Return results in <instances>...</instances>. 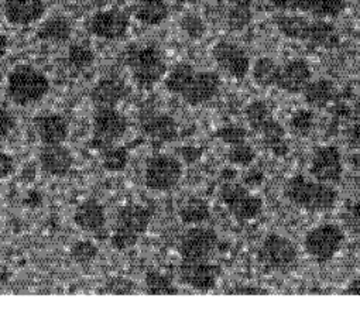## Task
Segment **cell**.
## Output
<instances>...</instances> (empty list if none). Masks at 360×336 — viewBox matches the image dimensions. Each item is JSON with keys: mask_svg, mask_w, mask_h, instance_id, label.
Here are the masks:
<instances>
[{"mask_svg": "<svg viewBox=\"0 0 360 336\" xmlns=\"http://www.w3.org/2000/svg\"><path fill=\"white\" fill-rule=\"evenodd\" d=\"M130 26L129 16L120 9L99 11L86 22V30L102 40H120L127 34Z\"/></svg>", "mask_w": 360, "mask_h": 336, "instance_id": "9", "label": "cell"}, {"mask_svg": "<svg viewBox=\"0 0 360 336\" xmlns=\"http://www.w3.org/2000/svg\"><path fill=\"white\" fill-rule=\"evenodd\" d=\"M221 88V78L214 71L195 72L193 81L188 84L181 98L191 106L202 105L211 101Z\"/></svg>", "mask_w": 360, "mask_h": 336, "instance_id": "15", "label": "cell"}, {"mask_svg": "<svg viewBox=\"0 0 360 336\" xmlns=\"http://www.w3.org/2000/svg\"><path fill=\"white\" fill-rule=\"evenodd\" d=\"M340 37L336 27L325 20H314L311 23V30L308 36V43L321 49H335L339 46Z\"/></svg>", "mask_w": 360, "mask_h": 336, "instance_id": "27", "label": "cell"}, {"mask_svg": "<svg viewBox=\"0 0 360 336\" xmlns=\"http://www.w3.org/2000/svg\"><path fill=\"white\" fill-rule=\"evenodd\" d=\"M218 245V235L208 228L190 229L179 243V254L183 261H202L214 253Z\"/></svg>", "mask_w": 360, "mask_h": 336, "instance_id": "10", "label": "cell"}, {"mask_svg": "<svg viewBox=\"0 0 360 336\" xmlns=\"http://www.w3.org/2000/svg\"><path fill=\"white\" fill-rule=\"evenodd\" d=\"M263 136V143L264 146L277 157H283L288 153L290 146L285 140V130L283 126L274 120L271 122L264 130L260 131Z\"/></svg>", "mask_w": 360, "mask_h": 336, "instance_id": "30", "label": "cell"}, {"mask_svg": "<svg viewBox=\"0 0 360 336\" xmlns=\"http://www.w3.org/2000/svg\"><path fill=\"white\" fill-rule=\"evenodd\" d=\"M94 144L99 148L113 146L127 130L126 117L115 108H98L94 115Z\"/></svg>", "mask_w": 360, "mask_h": 336, "instance_id": "8", "label": "cell"}, {"mask_svg": "<svg viewBox=\"0 0 360 336\" xmlns=\"http://www.w3.org/2000/svg\"><path fill=\"white\" fill-rule=\"evenodd\" d=\"M311 23L312 22L307 18L297 15H280L276 18V26L278 32L287 39L300 41H308Z\"/></svg>", "mask_w": 360, "mask_h": 336, "instance_id": "24", "label": "cell"}, {"mask_svg": "<svg viewBox=\"0 0 360 336\" xmlns=\"http://www.w3.org/2000/svg\"><path fill=\"white\" fill-rule=\"evenodd\" d=\"M67 58H68V63L77 68V70H85L88 67H91L95 61V54L94 51L91 50V47L85 46V44H72L68 50V54H67Z\"/></svg>", "mask_w": 360, "mask_h": 336, "instance_id": "35", "label": "cell"}, {"mask_svg": "<svg viewBox=\"0 0 360 336\" xmlns=\"http://www.w3.org/2000/svg\"><path fill=\"white\" fill-rule=\"evenodd\" d=\"M39 158L43 172L53 177H65L74 164L71 151L63 144H44Z\"/></svg>", "mask_w": 360, "mask_h": 336, "instance_id": "18", "label": "cell"}, {"mask_svg": "<svg viewBox=\"0 0 360 336\" xmlns=\"http://www.w3.org/2000/svg\"><path fill=\"white\" fill-rule=\"evenodd\" d=\"M134 16L146 26H158L168 18V8L165 2L139 4Z\"/></svg>", "mask_w": 360, "mask_h": 336, "instance_id": "32", "label": "cell"}, {"mask_svg": "<svg viewBox=\"0 0 360 336\" xmlns=\"http://www.w3.org/2000/svg\"><path fill=\"white\" fill-rule=\"evenodd\" d=\"M50 91L49 78L30 65H18L8 77L9 99L20 106L40 102Z\"/></svg>", "mask_w": 360, "mask_h": 336, "instance_id": "2", "label": "cell"}, {"mask_svg": "<svg viewBox=\"0 0 360 336\" xmlns=\"http://www.w3.org/2000/svg\"><path fill=\"white\" fill-rule=\"evenodd\" d=\"M221 200L240 222L255 219L263 209V201L242 184H226L221 191Z\"/></svg>", "mask_w": 360, "mask_h": 336, "instance_id": "7", "label": "cell"}, {"mask_svg": "<svg viewBox=\"0 0 360 336\" xmlns=\"http://www.w3.org/2000/svg\"><path fill=\"white\" fill-rule=\"evenodd\" d=\"M15 173V160L6 153H0V179H8Z\"/></svg>", "mask_w": 360, "mask_h": 336, "instance_id": "44", "label": "cell"}, {"mask_svg": "<svg viewBox=\"0 0 360 336\" xmlns=\"http://www.w3.org/2000/svg\"><path fill=\"white\" fill-rule=\"evenodd\" d=\"M264 181V176L262 172L259 170H252L250 173H248V176L245 177V184L249 187H257Z\"/></svg>", "mask_w": 360, "mask_h": 336, "instance_id": "47", "label": "cell"}, {"mask_svg": "<svg viewBox=\"0 0 360 336\" xmlns=\"http://www.w3.org/2000/svg\"><path fill=\"white\" fill-rule=\"evenodd\" d=\"M221 267L207 260L202 261H183L179 267V277L183 283L198 291H210L215 288L221 277Z\"/></svg>", "mask_w": 360, "mask_h": 336, "instance_id": "13", "label": "cell"}, {"mask_svg": "<svg viewBox=\"0 0 360 336\" xmlns=\"http://www.w3.org/2000/svg\"><path fill=\"white\" fill-rule=\"evenodd\" d=\"M359 71H360V58H359Z\"/></svg>", "mask_w": 360, "mask_h": 336, "instance_id": "55", "label": "cell"}, {"mask_svg": "<svg viewBox=\"0 0 360 336\" xmlns=\"http://www.w3.org/2000/svg\"><path fill=\"white\" fill-rule=\"evenodd\" d=\"M183 176V165L175 157L168 154L153 155L144 172V183L153 191L172 190Z\"/></svg>", "mask_w": 360, "mask_h": 336, "instance_id": "5", "label": "cell"}, {"mask_svg": "<svg viewBox=\"0 0 360 336\" xmlns=\"http://www.w3.org/2000/svg\"><path fill=\"white\" fill-rule=\"evenodd\" d=\"M260 259L270 267L287 269L295 263L297 249L290 239L271 233L260 247Z\"/></svg>", "mask_w": 360, "mask_h": 336, "instance_id": "14", "label": "cell"}, {"mask_svg": "<svg viewBox=\"0 0 360 336\" xmlns=\"http://www.w3.org/2000/svg\"><path fill=\"white\" fill-rule=\"evenodd\" d=\"M139 4H155V2H165V0H136Z\"/></svg>", "mask_w": 360, "mask_h": 336, "instance_id": "53", "label": "cell"}, {"mask_svg": "<svg viewBox=\"0 0 360 336\" xmlns=\"http://www.w3.org/2000/svg\"><path fill=\"white\" fill-rule=\"evenodd\" d=\"M270 2L278 11H288V9H291L292 0H270Z\"/></svg>", "mask_w": 360, "mask_h": 336, "instance_id": "49", "label": "cell"}, {"mask_svg": "<svg viewBox=\"0 0 360 336\" xmlns=\"http://www.w3.org/2000/svg\"><path fill=\"white\" fill-rule=\"evenodd\" d=\"M309 173L319 183L335 184L340 181L343 164L339 148L336 146H322L316 148L311 160Z\"/></svg>", "mask_w": 360, "mask_h": 336, "instance_id": "11", "label": "cell"}, {"mask_svg": "<svg viewBox=\"0 0 360 336\" xmlns=\"http://www.w3.org/2000/svg\"><path fill=\"white\" fill-rule=\"evenodd\" d=\"M212 57L218 67L235 79H243L250 71V58L238 44L219 41L212 49Z\"/></svg>", "mask_w": 360, "mask_h": 336, "instance_id": "12", "label": "cell"}, {"mask_svg": "<svg viewBox=\"0 0 360 336\" xmlns=\"http://www.w3.org/2000/svg\"><path fill=\"white\" fill-rule=\"evenodd\" d=\"M195 72H197L195 68L190 64H186V63L176 64L167 74V77L164 79V85H165L167 91L174 95L181 96V93L186 91L188 84L193 81Z\"/></svg>", "mask_w": 360, "mask_h": 336, "instance_id": "28", "label": "cell"}, {"mask_svg": "<svg viewBox=\"0 0 360 336\" xmlns=\"http://www.w3.org/2000/svg\"><path fill=\"white\" fill-rule=\"evenodd\" d=\"M16 127V117L12 112L0 108V138L8 137Z\"/></svg>", "mask_w": 360, "mask_h": 336, "instance_id": "43", "label": "cell"}, {"mask_svg": "<svg viewBox=\"0 0 360 336\" xmlns=\"http://www.w3.org/2000/svg\"><path fill=\"white\" fill-rule=\"evenodd\" d=\"M346 141L352 148H360V123H356L347 129Z\"/></svg>", "mask_w": 360, "mask_h": 336, "instance_id": "45", "label": "cell"}, {"mask_svg": "<svg viewBox=\"0 0 360 336\" xmlns=\"http://www.w3.org/2000/svg\"><path fill=\"white\" fill-rule=\"evenodd\" d=\"M232 6H242V8H250L253 0H228Z\"/></svg>", "mask_w": 360, "mask_h": 336, "instance_id": "52", "label": "cell"}, {"mask_svg": "<svg viewBox=\"0 0 360 336\" xmlns=\"http://www.w3.org/2000/svg\"><path fill=\"white\" fill-rule=\"evenodd\" d=\"M140 127L148 137L158 141H172L178 136L175 120L155 110H147L140 115Z\"/></svg>", "mask_w": 360, "mask_h": 336, "instance_id": "19", "label": "cell"}, {"mask_svg": "<svg viewBox=\"0 0 360 336\" xmlns=\"http://www.w3.org/2000/svg\"><path fill=\"white\" fill-rule=\"evenodd\" d=\"M252 22V11L250 8L232 6L228 13V26L233 32H240L249 26Z\"/></svg>", "mask_w": 360, "mask_h": 336, "instance_id": "39", "label": "cell"}, {"mask_svg": "<svg viewBox=\"0 0 360 336\" xmlns=\"http://www.w3.org/2000/svg\"><path fill=\"white\" fill-rule=\"evenodd\" d=\"M217 137L219 140H222L224 143L233 146V144H238V143H242L246 140L248 130L239 124H226V126H222L221 129H218Z\"/></svg>", "mask_w": 360, "mask_h": 336, "instance_id": "42", "label": "cell"}, {"mask_svg": "<svg viewBox=\"0 0 360 336\" xmlns=\"http://www.w3.org/2000/svg\"><path fill=\"white\" fill-rule=\"evenodd\" d=\"M284 195L298 208L309 212L330 211L338 202V191L319 181H311L304 176L290 179L284 187Z\"/></svg>", "mask_w": 360, "mask_h": 336, "instance_id": "1", "label": "cell"}, {"mask_svg": "<svg viewBox=\"0 0 360 336\" xmlns=\"http://www.w3.org/2000/svg\"><path fill=\"white\" fill-rule=\"evenodd\" d=\"M8 49H9V40L4 33H0V60L6 56Z\"/></svg>", "mask_w": 360, "mask_h": 336, "instance_id": "50", "label": "cell"}, {"mask_svg": "<svg viewBox=\"0 0 360 336\" xmlns=\"http://www.w3.org/2000/svg\"><path fill=\"white\" fill-rule=\"evenodd\" d=\"M127 64L133 81L141 89H151L167 74L165 58L155 46H144L131 51Z\"/></svg>", "mask_w": 360, "mask_h": 336, "instance_id": "3", "label": "cell"}, {"mask_svg": "<svg viewBox=\"0 0 360 336\" xmlns=\"http://www.w3.org/2000/svg\"><path fill=\"white\" fill-rule=\"evenodd\" d=\"M278 72H280V65L269 58V57H262L259 58L253 68H252V77L253 81L263 88H269V86H276L277 84V78H278Z\"/></svg>", "mask_w": 360, "mask_h": 336, "instance_id": "29", "label": "cell"}, {"mask_svg": "<svg viewBox=\"0 0 360 336\" xmlns=\"http://www.w3.org/2000/svg\"><path fill=\"white\" fill-rule=\"evenodd\" d=\"M4 13L6 20L13 26H29L46 13L44 0H5Z\"/></svg>", "mask_w": 360, "mask_h": 336, "instance_id": "16", "label": "cell"}, {"mask_svg": "<svg viewBox=\"0 0 360 336\" xmlns=\"http://www.w3.org/2000/svg\"><path fill=\"white\" fill-rule=\"evenodd\" d=\"M345 235L342 229L332 224L319 225L311 229L304 240L307 253L318 263H326L340 250Z\"/></svg>", "mask_w": 360, "mask_h": 336, "instance_id": "6", "label": "cell"}, {"mask_svg": "<svg viewBox=\"0 0 360 336\" xmlns=\"http://www.w3.org/2000/svg\"><path fill=\"white\" fill-rule=\"evenodd\" d=\"M315 124L314 113L308 109H300L297 110L290 120V129L297 136H307L311 133Z\"/></svg>", "mask_w": 360, "mask_h": 336, "instance_id": "36", "label": "cell"}, {"mask_svg": "<svg viewBox=\"0 0 360 336\" xmlns=\"http://www.w3.org/2000/svg\"><path fill=\"white\" fill-rule=\"evenodd\" d=\"M2 78H4V77H2V72H0V82H2Z\"/></svg>", "mask_w": 360, "mask_h": 336, "instance_id": "54", "label": "cell"}, {"mask_svg": "<svg viewBox=\"0 0 360 336\" xmlns=\"http://www.w3.org/2000/svg\"><path fill=\"white\" fill-rule=\"evenodd\" d=\"M71 33V23L64 16H53L47 19L37 30L39 39L49 43H65L70 40Z\"/></svg>", "mask_w": 360, "mask_h": 336, "instance_id": "25", "label": "cell"}, {"mask_svg": "<svg viewBox=\"0 0 360 336\" xmlns=\"http://www.w3.org/2000/svg\"><path fill=\"white\" fill-rule=\"evenodd\" d=\"M345 9V0H292L291 4V11L308 13L319 19L338 18Z\"/></svg>", "mask_w": 360, "mask_h": 336, "instance_id": "23", "label": "cell"}, {"mask_svg": "<svg viewBox=\"0 0 360 336\" xmlns=\"http://www.w3.org/2000/svg\"><path fill=\"white\" fill-rule=\"evenodd\" d=\"M228 158L232 164L246 167L255 161L256 153L250 144H248L246 141H242V143L232 146V148L228 154Z\"/></svg>", "mask_w": 360, "mask_h": 336, "instance_id": "38", "label": "cell"}, {"mask_svg": "<svg viewBox=\"0 0 360 336\" xmlns=\"http://www.w3.org/2000/svg\"><path fill=\"white\" fill-rule=\"evenodd\" d=\"M352 219L356 222V225L360 228V202H357L352 209Z\"/></svg>", "mask_w": 360, "mask_h": 336, "instance_id": "51", "label": "cell"}, {"mask_svg": "<svg viewBox=\"0 0 360 336\" xmlns=\"http://www.w3.org/2000/svg\"><path fill=\"white\" fill-rule=\"evenodd\" d=\"M201 154H202V151L200 148H197V147H193V146L181 148V155H183L184 161L188 162V164H193V162L198 161Z\"/></svg>", "mask_w": 360, "mask_h": 336, "instance_id": "46", "label": "cell"}, {"mask_svg": "<svg viewBox=\"0 0 360 336\" xmlns=\"http://www.w3.org/2000/svg\"><path fill=\"white\" fill-rule=\"evenodd\" d=\"M311 78L312 71L309 64L305 60L298 58L280 67L276 86L288 93H300L309 84Z\"/></svg>", "mask_w": 360, "mask_h": 336, "instance_id": "17", "label": "cell"}, {"mask_svg": "<svg viewBox=\"0 0 360 336\" xmlns=\"http://www.w3.org/2000/svg\"><path fill=\"white\" fill-rule=\"evenodd\" d=\"M127 92L129 89L122 79L106 77L95 84L91 91V99L96 108H115L123 98H126Z\"/></svg>", "mask_w": 360, "mask_h": 336, "instance_id": "21", "label": "cell"}, {"mask_svg": "<svg viewBox=\"0 0 360 336\" xmlns=\"http://www.w3.org/2000/svg\"><path fill=\"white\" fill-rule=\"evenodd\" d=\"M304 99L309 106L314 108H325L335 96L336 88L330 79H316L309 81V84L304 88Z\"/></svg>", "mask_w": 360, "mask_h": 336, "instance_id": "26", "label": "cell"}, {"mask_svg": "<svg viewBox=\"0 0 360 336\" xmlns=\"http://www.w3.org/2000/svg\"><path fill=\"white\" fill-rule=\"evenodd\" d=\"M246 119L249 126L255 131H262L264 130L271 122H274L271 108L267 105L264 101H255L246 108Z\"/></svg>", "mask_w": 360, "mask_h": 336, "instance_id": "31", "label": "cell"}, {"mask_svg": "<svg viewBox=\"0 0 360 336\" xmlns=\"http://www.w3.org/2000/svg\"><path fill=\"white\" fill-rule=\"evenodd\" d=\"M34 127L43 144H63L70 134L68 122L57 113L39 115L34 119Z\"/></svg>", "mask_w": 360, "mask_h": 336, "instance_id": "20", "label": "cell"}, {"mask_svg": "<svg viewBox=\"0 0 360 336\" xmlns=\"http://www.w3.org/2000/svg\"><path fill=\"white\" fill-rule=\"evenodd\" d=\"M346 294H352V295H360V276H357L346 288L345 291Z\"/></svg>", "mask_w": 360, "mask_h": 336, "instance_id": "48", "label": "cell"}, {"mask_svg": "<svg viewBox=\"0 0 360 336\" xmlns=\"http://www.w3.org/2000/svg\"><path fill=\"white\" fill-rule=\"evenodd\" d=\"M150 221L151 211L146 207L126 205L120 208L112 235V246L117 250H126L134 246L139 238L147 231Z\"/></svg>", "mask_w": 360, "mask_h": 336, "instance_id": "4", "label": "cell"}, {"mask_svg": "<svg viewBox=\"0 0 360 336\" xmlns=\"http://www.w3.org/2000/svg\"><path fill=\"white\" fill-rule=\"evenodd\" d=\"M74 222L77 226L85 232L101 231L106 224V212L103 205L95 200H88L82 202L74 214Z\"/></svg>", "mask_w": 360, "mask_h": 336, "instance_id": "22", "label": "cell"}, {"mask_svg": "<svg viewBox=\"0 0 360 336\" xmlns=\"http://www.w3.org/2000/svg\"><path fill=\"white\" fill-rule=\"evenodd\" d=\"M181 29L193 40L202 39L207 32V26L204 20L197 15H186L181 19Z\"/></svg>", "mask_w": 360, "mask_h": 336, "instance_id": "41", "label": "cell"}, {"mask_svg": "<svg viewBox=\"0 0 360 336\" xmlns=\"http://www.w3.org/2000/svg\"><path fill=\"white\" fill-rule=\"evenodd\" d=\"M179 217L184 224L188 225L202 224L211 217L210 205L201 198H191L179 209Z\"/></svg>", "mask_w": 360, "mask_h": 336, "instance_id": "33", "label": "cell"}, {"mask_svg": "<svg viewBox=\"0 0 360 336\" xmlns=\"http://www.w3.org/2000/svg\"><path fill=\"white\" fill-rule=\"evenodd\" d=\"M129 162V153L124 147H106L102 154V165L105 170L117 173L126 168Z\"/></svg>", "mask_w": 360, "mask_h": 336, "instance_id": "34", "label": "cell"}, {"mask_svg": "<svg viewBox=\"0 0 360 336\" xmlns=\"http://www.w3.org/2000/svg\"><path fill=\"white\" fill-rule=\"evenodd\" d=\"M146 285L150 294H176L171 280L158 271H150L146 276Z\"/></svg>", "mask_w": 360, "mask_h": 336, "instance_id": "37", "label": "cell"}, {"mask_svg": "<svg viewBox=\"0 0 360 336\" xmlns=\"http://www.w3.org/2000/svg\"><path fill=\"white\" fill-rule=\"evenodd\" d=\"M98 254L96 246L89 240H81L71 247V257L79 264H88L95 260Z\"/></svg>", "mask_w": 360, "mask_h": 336, "instance_id": "40", "label": "cell"}]
</instances>
